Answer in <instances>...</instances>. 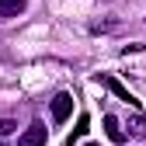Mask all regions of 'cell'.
<instances>
[{"mask_svg":"<svg viewBox=\"0 0 146 146\" xmlns=\"http://www.w3.org/2000/svg\"><path fill=\"white\" fill-rule=\"evenodd\" d=\"M45 139H49V129L42 122H31L28 129L21 132V139H17V146H45Z\"/></svg>","mask_w":146,"mask_h":146,"instance_id":"cell-1","label":"cell"},{"mask_svg":"<svg viewBox=\"0 0 146 146\" xmlns=\"http://www.w3.org/2000/svg\"><path fill=\"white\" fill-rule=\"evenodd\" d=\"M70 111H73V94H56L52 98V122H66L70 118Z\"/></svg>","mask_w":146,"mask_h":146,"instance_id":"cell-2","label":"cell"},{"mask_svg":"<svg viewBox=\"0 0 146 146\" xmlns=\"http://www.w3.org/2000/svg\"><path fill=\"white\" fill-rule=\"evenodd\" d=\"M17 129V122H11V118H0V136H11Z\"/></svg>","mask_w":146,"mask_h":146,"instance_id":"cell-8","label":"cell"},{"mask_svg":"<svg viewBox=\"0 0 146 146\" xmlns=\"http://www.w3.org/2000/svg\"><path fill=\"white\" fill-rule=\"evenodd\" d=\"M129 136L146 139V115H132V118H129Z\"/></svg>","mask_w":146,"mask_h":146,"instance_id":"cell-6","label":"cell"},{"mask_svg":"<svg viewBox=\"0 0 146 146\" xmlns=\"http://www.w3.org/2000/svg\"><path fill=\"white\" fill-rule=\"evenodd\" d=\"M87 146H98V143H87Z\"/></svg>","mask_w":146,"mask_h":146,"instance_id":"cell-9","label":"cell"},{"mask_svg":"<svg viewBox=\"0 0 146 146\" xmlns=\"http://www.w3.org/2000/svg\"><path fill=\"white\" fill-rule=\"evenodd\" d=\"M104 129H108V139H111V143H125V129L118 125L115 115H104Z\"/></svg>","mask_w":146,"mask_h":146,"instance_id":"cell-5","label":"cell"},{"mask_svg":"<svg viewBox=\"0 0 146 146\" xmlns=\"http://www.w3.org/2000/svg\"><path fill=\"white\" fill-rule=\"evenodd\" d=\"M98 80H101V84H104L108 90H111V94H115L118 101H125V104H132V108H139V101H136V98H132V94H129V90H125V87H122V84L115 80V77H108V73H101V77H98Z\"/></svg>","mask_w":146,"mask_h":146,"instance_id":"cell-3","label":"cell"},{"mask_svg":"<svg viewBox=\"0 0 146 146\" xmlns=\"http://www.w3.org/2000/svg\"><path fill=\"white\" fill-rule=\"evenodd\" d=\"M25 11V0H0V21H11Z\"/></svg>","mask_w":146,"mask_h":146,"instance_id":"cell-4","label":"cell"},{"mask_svg":"<svg viewBox=\"0 0 146 146\" xmlns=\"http://www.w3.org/2000/svg\"><path fill=\"white\" fill-rule=\"evenodd\" d=\"M87 125H90V118H87V115H80V118H77V129H73V136H70V143H73V139H80V136L87 132Z\"/></svg>","mask_w":146,"mask_h":146,"instance_id":"cell-7","label":"cell"}]
</instances>
